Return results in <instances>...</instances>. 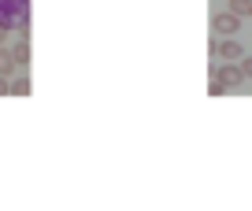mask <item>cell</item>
Segmentation results:
<instances>
[{"label":"cell","mask_w":252,"mask_h":211,"mask_svg":"<svg viewBox=\"0 0 252 211\" xmlns=\"http://www.w3.org/2000/svg\"><path fill=\"white\" fill-rule=\"evenodd\" d=\"M15 70H19V63H15V56H11V48L0 45V74H4V78H11Z\"/></svg>","instance_id":"cell-4"},{"label":"cell","mask_w":252,"mask_h":211,"mask_svg":"<svg viewBox=\"0 0 252 211\" xmlns=\"http://www.w3.org/2000/svg\"><path fill=\"white\" fill-rule=\"evenodd\" d=\"M212 52H219L226 63H234V60H241V56H245V48L237 45V41H222V45H212Z\"/></svg>","instance_id":"cell-3"},{"label":"cell","mask_w":252,"mask_h":211,"mask_svg":"<svg viewBox=\"0 0 252 211\" xmlns=\"http://www.w3.org/2000/svg\"><path fill=\"white\" fill-rule=\"evenodd\" d=\"M241 74H245V78H252V60H241Z\"/></svg>","instance_id":"cell-9"},{"label":"cell","mask_w":252,"mask_h":211,"mask_svg":"<svg viewBox=\"0 0 252 211\" xmlns=\"http://www.w3.org/2000/svg\"><path fill=\"white\" fill-rule=\"evenodd\" d=\"M4 93H11V78H4V74H0V96Z\"/></svg>","instance_id":"cell-8"},{"label":"cell","mask_w":252,"mask_h":211,"mask_svg":"<svg viewBox=\"0 0 252 211\" xmlns=\"http://www.w3.org/2000/svg\"><path fill=\"white\" fill-rule=\"evenodd\" d=\"M11 93H30V78H15L11 82Z\"/></svg>","instance_id":"cell-7"},{"label":"cell","mask_w":252,"mask_h":211,"mask_svg":"<svg viewBox=\"0 0 252 211\" xmlns=\"http://www.w3.org/2000/svg\"><path fill=\"white\" fill-rule=\"evenodd\" d=\"M215 30L226 33V37H230V33H237V30H241V15H234V11H222V15H215Z\"/></svg>","instance_id":"cell-1"},{"label":"cell","mask_w":252,"mask_h":211,"mask_svg":"<svg viewBox=\"0 0 252 211\" xmlns=\"http://www.w3.org/2000/svg\"><path fill=\"white\" fill-rule=\"evenodd\" d=\"M241 78H245V74H241V67H230V63L215 70V82H219V86H226V89H234Z\"/></svg>","instance_id":"cell-2"},{"label":"cell","mask_w":252,"mask_h":211,"mask_svg":"<svg viewBox=\"0 0 252 211\" xmlns=\"http://www.w3.org/2000/svg\"><path fill=\"white\" fill-rule=\"evenodd\" d=\"M249 8H252V0H230V11H234V15H245Z\"/></svg>","instance_id":"cell-6"},{"label":"cell","mask_w":252,"mask_h":211,"mask_svg":"<svg viewBox=\"0 0 252 211\" xmlns=\"http://www.w3.org/2000/svg\"><path fill=\"white\" fill-rule=\"evenodd\" d=\"M4 41H8V26H0V45H4Z\"/></svg>","instance_id":"cell-10"},{"label":"cell","mask_w":252,"mask_h":211,"mask_svg":"<svg viewBox=\"0 0 252 211\" xmlns=\"http://www.w3.org/2000/svg\"><path fill=\"white\" fill-rule=\"evenodd\" d=\"M249 15H252V8H249Z\"/></svg>","instance_id":"cell-11"},{"label":"cell","mask_w":252,"mask_h":211,"mask_svg":"<svg viewBox=\"0 0 252 211\" xmlns=\"http://www.w3.org/2000/svg\"><path fill=\"white\" fill-rule=\"evenodd\" d=\"M11 56H15L19 67H23V63H30V45H26V41H19V45L11 48Z\"/></svg>","instance_id":"cell-5"}]
</instances>
